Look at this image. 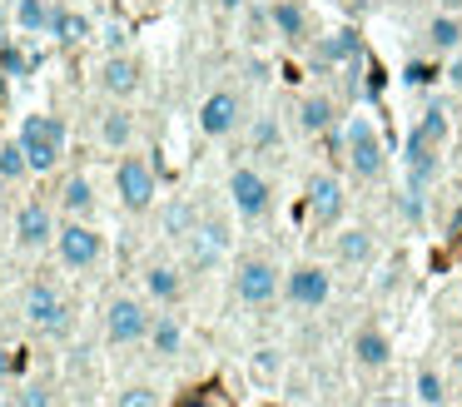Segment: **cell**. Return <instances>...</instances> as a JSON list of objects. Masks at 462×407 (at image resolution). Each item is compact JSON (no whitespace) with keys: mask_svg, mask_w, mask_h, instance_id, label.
<instances>
[{"mask_svg":"<svg viewBox=\"0 0 462 407\" xmlns=\"http://www.w3.org/2000/svg\"><path fill=\"white\" fill-rule=\"evenodd\" d=\"M343 159H348L353 179H363V184L383 179V169H388L383 134H378V125H373V115H363V109L343 119Z\"/></svg>","mask_w":462,"mask_h":407,"instance_id":"6da1fadb","label":"cell"},{"mask_svg":"<svg viewBox=\"0 0 462 407\" xmlns=\"http://www.w3.org/2000/svg\"><path fill=\"white\" fill-rule=\"evenodd\" d=\"M21 313H25V323H31L41 338H65V333L75 328V308H70V298H65L60 288L51 283V278H35V283L25 288Z\"/></svg>","mask_w":462,"mask_h":407,"instance_id":"7a4b0ae2","label":"cell"},{"mask_svg":"<svg viewBox=\"0 0 462 407\" xmlns=\"http://www.w3.org/2000/svg\"><path fill=\"white\" fill-rule=\"evenodd\" d=\"M15 139L25 144L35 174H51V169L65 159V139H70V129H65L60 115H45V109H35V115L21 119V134H15Z\"/></svg>","mask_w":462,"mask_h":407,"instance_id":"3957f363","label":"cell"},{"mask_svg":"<svg viewBox=\"0 0 462 407\" xmlns=\"http://www.w3.org/2000/svg\"><path fill=\"white\" fill-rule=\"evenodd\" d=\"M55 258H60L70 273H90L105 258V234L90 224V218H65L60 234H55Z\"/></svg>","mask_w":462,"mask_h":407,"instance_id":"277c9868","label":"cell"},{"mask_svg":"<svg viewBox=\"0 0 462 407\" xmlns=\"http://www.w3.org/2000/svg\"><path fill=\"white\" fill-rule=\"evenodd\" d=\"M279 293H283V278H279L273 258H239V268H234V298L244 308H269Z\"/></svg>","mask_w":462,"mask_h":407,"instance_id":"5b68a950","label":"cell"},{"mask_svg":"<svg viewBox=\"0 0 462 407\" xmlns=\"http://www.w3.org/2000/svg\"><path fill=\"white\" fill-rule=\"evenodd\" d=\"M303 208H309V224L319 228V234H328V228L343 224V214H348V194H343V179L338 174H313L309 189H303Z\"/></svg>","mask_w":462,"mask_h":407,"instance_id":"8992f818","label":"cell"},{"mask_svg":"<svg viewBox=\"0 0 462 407\" xmlns=\"http://www.w3.org/2000/svg\"><path fill=\"white\" fill-rule=\"evenodd\" d=\"M150 323L154 313L140 303V298H110V308H105V343L110 347H134L150 338Z\"/></svg>","mask_w":462,"mask_h":407,"instance_id":"52a82bcc","label":"cell"},{"mask_svg":"<svg viewBox=\"0 0 462 407\" xmlns=\"http://www.w3.org/2000/svg\"><path fill=\"white\" fill-rule=\"evenodd\" d=\"M115 194H120V204L130 208V214H144V208H154V194H160V179H154L150 159L125 154L120 164H115Z\"/></svg>","mask_w":462,"mask_h":407,"instance_id":"ba28073f","label":"cell"},{"mask_svg":"<svg viewBox=\"0 0 462 407\" xmlns=\"http://www.w3.org/2000/svg\"><path fill=\"white\" fill-rule=\"evenodd\" d=\"M224 258H229V224H224V218H199L194 234L184 238V264H189L194 273H214Z\"/></svg>","mask_w":462,"mask_h":407,"instance_id":"9c48e42d","label":"cell"},{"mask_svg":"<svg viewBox=\"0 0 462 407\" xmlns=\"http://www.w3.org/2000/svg\"><path fill=\"white\" fill-rule=\"evenodd\" d=\"M229 204H234V214L239 218H263L273 208V184L259 174L254 164H234V174H229Z\"/></svg>","mask_w":462,"mask_h":407,"instance_id":"30bf717a","label":"cell"},{"mask_svg":"<svg viewBox=\"0 0 462 407\" xmlns=\"http://www.w3.org/2000/svg\"><path fill=\"white\" fill-rule=\"evenodd\" d=\"M283 298H289L293 308H303V313H313V308H323L333 298V273L323 264L289 268V278H283Z\"/></svg>","mask_w":462,"mask_h":407,"instance_id":"8fae6325","label":"cell"},{"mask_svg":"<svg viewBox=\"0 0 462 407\" xmlns=\"http://www.w3.org/2000/svg\"><path fill=\"white\" fill-rule=\"evenodd\" d=\"M15 244L25 248V254H41V248H55V234H60V224H55L51 204H41V199H25L21 208H15Z\"/></svg>","mask_w":462,"mask_h":407,"instance_id":"7c38bea8","label":"cell"},{"mask_svg":"<svg viewBox=\"0 0 462 407\" xmlns=\"http://www.w3.org/2000/svg\"><path fill=\"white\" fill-rule=\"evenodd\" d=\"M239 119H244V95H239V89H214V95H204V105H199V134L229 139L234 129H239Z\"/></svg>","mask_w":462,"mask_h":407,"instance_id":"4fadbf2b","label":"cell"},{"mask_svg":"<svg viewBox=\"0 0 462 407\" xmlns=\"http://www.w3.org/2000/svg\"><path fill=\"white\" fill-rule=\"evenodd\" d=\"M363 60V40H358V30H328V35H319L309 45V65L313 69H343V65H358Z\"/></svg>","mask_w":462,"mask_h":407,"instance_id":"5bb4252c","label":"cell"},{"mask_svg":"<svg viewBox=\"0 0 462 407\" xmlns=\"http://www.w3.org/2000/svg\"><path fill=\"white\" fill-rule=\"evenodd\" d=\"M402 174H408V184H422V189H432V184H438V174H442L438 144H432L418 125L408 129V139H402Z\"/></svg>","mask_w":462,"mask_h":407,"instance_id":"9a60e30c","label":"cell"},{"mask_svg":"<svg viewBox=\"0 0 462 407\" xmlns=\"http://www.w3.org/2000/svg\"><path fill=\"white\" fill-rule=\"evenodd\" d=\"M333 258H338L343 268H373L378 264V234L363 228V224L338 228V234H333Z\"/></svg>","mask_w":462,"mask_h":407,"instance_id":"2e32d148","label":"cell"},{"mask_svg":"<svg viewBox=\"0 0 462 407\" xmlns=\"http://www.w3.org/2000/svg\"><path fill=\"white\" fill-rule=\"evenodd\" d=\"M269 25L283 45H309V35H313V20L303 0H269Z\"/></svg>","mask_w":462,"mask_h":407,"instance_id":"e0dca14e","label":"cell"},{"mask_svg":"<svg viewBox=\"0 0 462 407\" xmlns=\"http://www.w3.org/2000/svg\"><path fill=\"white\" fill-rule=\"evenodd\" d=\"M140 85H144L140 60H130L125 50H120V55H105V65H100V89H105V95L120 99V105H125V99H130Z\"/></svg>","mask_w":462,"mask_h":407,"instance_id":"ac0fdd59","label":"cell"},{"mask_svg":"<svg viewBox=\"0 0 462 407\" xmlns=\"http://www.w3.org/2000/svg\"><path fill=\"white\" fill-rule=\"evenodd\" d=\"M134 134H140V119H134L120 99H115V105L100 115V144L110 149V154H130Z\"/></svg>","mask_w":462,"mask_h":407,"instance_id":"d6986e66","label":"cell"},{"mask_svg":"<svg viewBox=\"0 0 462 407\" xmlns=\"http://www.w3.org/2000/svg\"><path fill=\"white\" fill-rule=\"evenodd\" d=\"M353 363H358L363 373H383V367L393 363V338L373 323L358 328V333H353Z\"/></svg>","mask_w":462,"mask_h":407,"instance_id":"ffe728a7","label":"cell"},{"mask_svg":"<svg viewBox=\"0 0 462 407\" xmlns=\"http://www.w3.org/2000/svg\"><path fill=\"white\" fill-rule=\"evenodd\" d=\"M55 204H60L65 218H95V208H100V194H95L90 174H70L60 184V194H55Z\"/></svg>","mask_w":462,"mask_h":407,"instance_id":"44dd1931","label":"cell"},{"mask_svg":"<svg viewBox=\"0 0 462 407\" xmlns=\"http://www.w3.org/2000/svg\"><path fill=\"white\" fill-rule=\"evenodd\" d=\"M144 298L160 308H174L184 298V273L174 264H150L144 268Z\"/></svg>","mask_w":462,"mask_h":407,"instance_id":"7402d4cb","label":"cell"},{"mask_svg":"<svg viewBox=\"0 0 462 407\" xmlns=\"http://www.w3.org/2000/svg\"><path fill=\"white\" fill-rule=\"evenodd\" d=\"M60 0H11V25L21 35H51Z\"/></svg>","mask_w":462,"mask_h":407,"instance_id":"603a6c76","label":"cell"},{"mask_svg":"<svg viewBox=\"0 0 462 407\" xmlns=\"http://www.w3.org/2000/svg\"><path fill=\"white\" fill-rule=\"evenodd\" d=\"M293 119H299L303 134H328L333 119H338V105H333V95H303L293 105Z\"/></svg>","mask_w":462,"mask_h":407,"instance_id":"cb8c5ba5","label":"cell"},{"mask_svg":"<svg viewBox=\"0 0 462 407\" xmlns=\"http://www.w3.org/2000/svg\"><path fill=\"white\" fill-rule=\"evenodd\" d=\"M422 35H428L432 55H457V50H462V15H457V10H438Z\"/></svg>","mask_w":462,"mask_h":407,"instance_id":"d4e9b609","label":"cell"},{"mask_svg":"<svg viewBox=\"0 0 462 407\" xmlns=\"http://www.w3.org/2000/svg\"><path fill=\"white\" fill-rule=\"evenodd\" d=\"M144 343H150V353L154 357H180L184 353V323L174 313H154V323H150V338H144Z\"/></svg>","mask_w":462,"mask_h":407,"instance_id":"484cf974","label":"cell"},{"mask_svg":"<svg viewBox=\"0 0 462 407\" xmlns=\"http://www.w3.org/2000/svg\"><path fill=\"white\" fill-rule=\"evenodd\" d=\"M95 20L85 15V10H70V5H60L55 10V25H51V35H55V45H65V50H75V45H85V40L95 35Z\"/></svg>","mask_w":462,"mask_h":407,"instance_id":"4316f807","label":"cell"},{"mask_svg":"<svg viewBox=\"0 0 462 407\" xmlns=\"http://www.w3.org/2000/svg\"><path fill=\"white\" fill-rule=\"evenodd\" d=\"M452 119H457V109H448L442 99H432V105H422V115H418V129L432 139V144H448V134H452Z\"/></svg>","mask_w":462,"mask_h":407,"instance_id":"83f0119b","label":"cell"},{"mask_svg":"<svg viewBox=\"0 0 462 407\" xmlns=\"http://www.w3.org/2000/svg\"><path fill=\"white\" fill-rule=\"evenodd\" d=\"M31 154H25L21 139H0V179L5 184H21V179H31Z\"/></svg>","mask_w":462,"mask_h":407,"instance_id":"f1b7e54d","label":"cell"},{"mask_svg":"<svg viewBox=\"0 0 462 407\" xmlns=\"http://www.w3.org/2000/svg\"><path fill=\"white\" fill-rule=\"evenodd\" d=\"M412 393H418L422 407H442V402H448V377H442L438 367H418V377H412Z\"/></svg>","mask_w":462,"mask_h":407,"instance_id":"f546056e","label":"cell"},{"mask_svg":"<svg viewBox=\"0 0 462 407\" xmlns=\"http://www.w3.org/2000/svg\"><path fill=\"white\" fill-rule=\"evenodd\" d=\"M398 218L418 228L422 218H428V189H422V184H408V179H402V189H398Z\"/></svg>","mask_w":462,"mask_h":407,"instance_id":"4dcf8cb0","label":"cell"},{"mask_svg":"<svg viewBox=\"0 0 462 407\" xmlns=\"http://www.w3.org/2000/svg\"><path fill=\"white\" fill-rule=\"evenodd\" d=\"M160 224H164V234H170V238H189L199 218H194V208H189V204H170V208L160 214Z\"/></svg>","mask_w":462,"mask_h":407,"instance_id":"1f68e13d","label":"cell"},{"mask_svg":"<svg viewBox=\"0 0 462 407\" xmlns=\"http://www.w3.org/2000/svg\"><path fill=\"white\" fill-rule=\"evenodd\" d=\"M279 139H283V129H279V119H273V115H259V119H254V129H249V144L259 149V154H269V149H279Z\"/></svg>","mask_w":462,"mask_h":407,"instance_id":"d6a6232c","label":"cell"},{"mask_svg":"<svg viewBox=\"0 0 462 407\" xmlns=\"http://www.w3.org/2000/svg\"><path fill=\"white\" fill-rule=\"evenodd\" d=\"M0 75H5V79L31 75V55H25V50L15 45V40H5V45H0Z\"/></svg>","mask_w":462,"mask_h":407,"instance_id":"836d02e7","label":"cell"},{"mask_svg":"<svg viewBox=\"0 0 462 407\" xmlns=\"http://www.w3.org/2000/svg\"><path fill=\"white\" fill-rule=\"evenodd\" d=\"M115 407H160V393L150 383H130L115 393Z\"/></svg>","mask_w":462,"mask_h":407,"instance_id":"e575fe53","label":"cell"},{"mask_svg":"<svg viewBox=\"0 0 462 407\" xmlns=\"http://www.w3.org/2000/svg\"><path fill=\"white\" fill-rule=\"evenodd\" d=\"M249 367H254V377H263V383H273V377L283 373V357H279V347H254Z\"/></svg>","mask_w":462,"mask_h":407,"instance_id":"d590c367","label":"cell"},{"mask_svg":"<svg viewBox=\"0 0 462 407\" xmlns=\"http://www.w3.org/2000/svg\"><path fill=\"white\" fill-rule=\"evenodd\" d=\"M95 35H100L105 55H120V50L130 45V25H125V20H105V25L95 30Z\"/></svg>","mask_w":462,"mask_h":407,"instance_id":"8d00e7d4","label":"cell"},{"mask_svg":"<svg viewBox=\"0 0 462 407\" xmlns=\"http://www.w3.org/2000/svg\"><path fill=\"white\" fill-rule=\"evenodd\" d=\"M15 407H55V393L45 383H25L21 393H15Z\"/></svg>","mask_w":462,"mask_h":407,"instance_id":"74e56055","label":"cell"},{"mask_svg":"<svg viewBox=\"0 0 462 407\" xmlns=\"http://www.w3.org/2000/svg\"><path fill=\"white\" fill-rule=\"evenodd\" d=\"M442 79H448V89H462V55H452L448 65H442Z\"/></svg>","mask_w":462,"mask_h":407,"instance_id":"f35d334b","label":"cell"},{"mask_svg":"<svg viewBox=\"0 0 462 407\" xmlns=\"http://www.w3.org/2000/svg\"><path fill=\"white\" fill-rule=\"evenodd\" d=\"M402 79H408V85H428V79H432V69L422 65V60H412V65L402 69Z\"/></svg>","mask_w":462,"mask_h":407,"instance_id":"ab89813d","label":"cell"},{"mask_svg":"<svg viewBox=\"0 0 462 407\" xmlns=\"http://www.w3.org/2000/svg\"><path fill=\"white\" fill-rule=\"evenodd\" d=\"M244 75H249L254 85H263V79H269V65H263V60H249V65H244Z\"/></svg>","mask_w":462,"mask_h":407,"instance_id":"60d3db41","label":"cell"},{"mask_svg":"<svg viewBox=\"0 0 462 407\" xmlns=\"http://www.w3.org/2000/svg\"><path fill=\"white\" fill-rule=\"evenodd\" d=\"M214 5H219V10H229V15H244V10L254 5V0H214Z\"/></svg>","mask_w":462,"mask_h":407,"instance_id":"b9f144b4","label":"cell"},{"mask_svg":"<svg viewBox=\"0 0 462 407\" xmlns=\"http://www.w3.org/2000/svg\"><path fill=\"white\" fill-rule=\"evenodd\" d=\"M5 373H11V347L0 343V377H5Z\"/></svg>","mask_w":462,"mask_h":407,"instance_id":"7bdbcfd3","label":"cell"},{"mask_svg":"<svg viewBox=\"0 0 462 407\" xmlns=\"http://www.w3.org/2000/svg\"><path fill=\"white\" fill-rule=\"evenodd\" d=\"M432 5H438V10H457V15H462V0H432Z\"/></svg>","mask_w":462,"mask_h":407,"instance_id":"ee69618b","label":"cell"},{"mask_svg":"<svg viewBox=\"0 0 462 407\" xmlns=\"http://www.w3.org/2000/svg\"><path fill=\"white\" fill-rule=\"evenodd\" d=\"M140 5H150V10H154V5H164V0H140Z\"/></svg>","mask_w":462,"mask_h":407,"instance_id":"f6af8a7d","label":"cell"},{"mask_svg":"<svg viewBox=\"0 0 462 407\" xmlns=\"http://www.w3.org/2000/svg\"><path fill=\"white\" fill-rule=\"evenodd\" d=\"M457 377H462V347H457Z\"/></svg>","mask_w":462,"mask_h":407,"instance_id":"bcb514c9","label":"cell"},{"mask_svg":"<svg viewBox=\"0 0 462 407\" xmlns=\"http://www.w3.org/2000/svg\"><path fill=\"white\" fill-rule=\"evenodd\" d=\"M0 199H5V179H0Z\"/></svg>","mask_w":462,"mask_h":407,"instance_id":"7dc6e473","label":"cell"},{"mask_svg":"<svg viewBox=\"0 0 462 407\" xmlns=\"http://www.w3.org/2000/svg\"><path fill=\"white\" fill-rule=\"evenodd\" d=\"M457 125H462V105H457Z\"/></svg>","mask_w":462,"mask_h":407,"instance_id":"c3c4849f","label":"cell"}]
</instances>
